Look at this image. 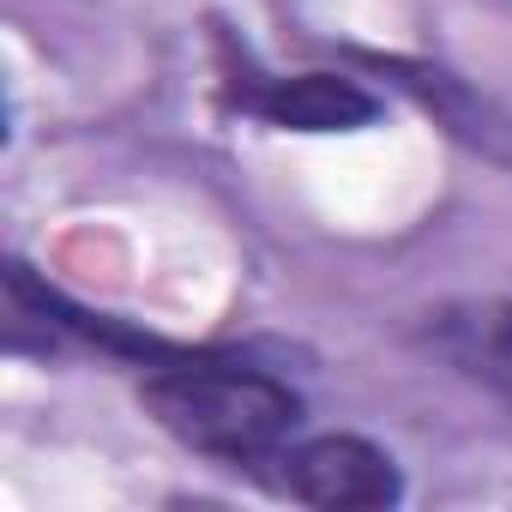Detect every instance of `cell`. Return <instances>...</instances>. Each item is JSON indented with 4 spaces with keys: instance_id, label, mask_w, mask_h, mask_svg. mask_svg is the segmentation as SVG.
I'll return each instance as SVG.
<instances>
[{
    "instance_id": "5",
    "label": "cell",
    "mask_w": 512,
    "mask_h": 512,
    "mask_svg": "<svg viewBox=\"0 0 512 512\" xmlns=\"http://www.w3.org/2000/svg\"><path fill=\"white\" fill-rule=\"evenodd\" d=\"M247 109H260L284 133H356L380 115V103L344 79V73H296V79H266L247 91Z\"/></svg>"
},
{
    "instance_id": "3",
    "label": "cell",
    "mask_w": 512,
    "mask_h": 512,
    "mask_svg": "<svg viewBox=\"0 0 512 512\" xmlns=\"http://www.w3.org/2000/svg\"><path fill=\"white\" fill-rule=\"evenodd\" d=\"M422 344L464 380L512 404V302H452L422 320Z\"/></svg>"
},
{
    "instance_id": "2",
    "label": "cell",
    "mask_w": 512,
    "mask_h": 512,
    "mask_svg": "<svg viewBox=\"0 0 512 512\" xmlns=\"http://www.w3.org/2000/svg\"><path fill=\"white\" fill-rule=\"evenodd\" d=\"M272 464H284L272 482L290 500L326 506V512H374V506H392L404 494L398 464L362 434H320L308 446H284Z\"/></svg>"
},
{
    "instance_id": "4",
    "label": "cell",
    "mask_w": 512,
    "mask_h": 512,
    "mask_svg": "<svg viewBox=\"0 0 512 512\" xmlns=\"http://www.w3.org/2000/svg\"><path fill=\"white\" fill-rule=\"evenodd\" d=\"M368 67H374V73H392V85H404V91H410L452 139H464L470 151L512 163V121H506L488 97H476L464 79H452L446 67H428V61H404V55H368Z\"/></svg>"
},
{
    "instance_id": "1",
    "label": "cell",
    "mask_w": 512,
    "mask_h": 512,
    "mask_svg": "<svg viewBox=\"0 0 512 512\" xmlns=\"http://www.w3.org/2000/svg\"><path fill=\"white\" fill-rule=\"evenodd\" d=\"M145 410L193 452L223 458V464H272L296 428H302V398L247 368V362H175L145 380Z\"/></svg>"
}]
</instances>
